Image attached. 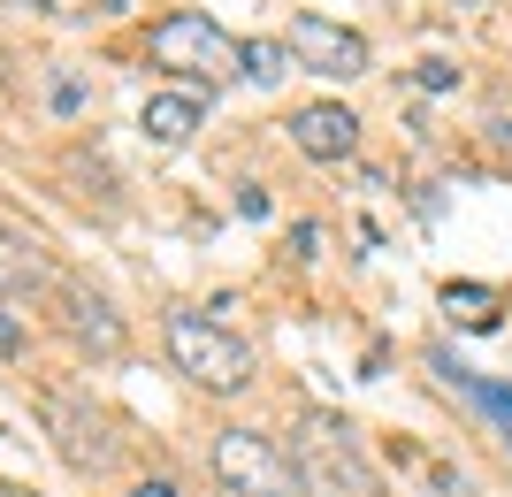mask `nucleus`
<instances>
[{
	"mask_svg": "<svg viewBox=\"0 0 512 497\" xmlns=\"http://www.w3.org/2000/svg\"><path fill=\"white\" fill-rule=\"evenodd\" d=\"M291 467H299V497H390L383 467L360 452V429L344 413L314 406L291 429Z\"/></svg>",
	"mask_w": 512,
	"mask_h": 497,
	"instance_id": "obj_1",
	"label": "nucleus"
},
{
	"mask_svg": "<svg viewBox=\"0 0 512 497\" xmlns=\"http://www.w3.org/2000/svg\"><path fill=\"white\" fill-rule=\"evenodd\" d=\"M161 337H169V360L176 375H192L199 390H214V398H237V390H253V345L237 337V329H222L214 314H169L161 322Z\"/></svg>",
	"mask_w": 512,
	"mask_h": 497,
	"instance_id": "obj_2",
	"label": "nucleus"
},
{
	"mask_svg": "<svg viewBox=\"0 0 512 497\" xmlns=\"http://www.w3.org/2000/svg\"><path fill=\"white\" fill-rule=\"evenodd\" d=\"M207 475L230 497H299V467H291V444L260 429H214L207 444Z\"/></svg>",
	"mask_w": 512,
	"mask_h": 497,
	"instance_id": "obj_3",
	"label": "nucleus"
},
{
	"mask_svg": "<svg viewBox=\"0 0 512 497\" xmlns=\"http://www.w3.org/2000/svg\"><path fill=\"white\" fill-rule=\"evenodd\" d=\"M153 62L176 69V77H199V85H230V77H245V46H237L214 16L176 8V16L153 23Z\"/></svg>",
	"mask_w": 512,
	"mask_h": 497,
	"instance_id": "obj_4",
	"label": "nucleus"
},
{
	"mask_svg": "<svg viewBox=\"0 0 512 497\" xmlns=\"http://www.w3.org/2000/svg\"><path fill=\"white\" fill-rule=\"evenodd\" d=\"M46 436H54L62 467L85 475V482H107L123 467V436H115V421L92 406L85 390H54V398H46Z\"/></svg>",
	"mask_w": 512,
	"mask_h": 497,
	"instance_id": "obj_5",
	"label": "nucleus"
},
{
	"mask_svg": "<svg viewBox=\"0 0 512 497\" xmlns=\"http://www.w3.org/2000/svg\"><path fill=\"white\" fill-rule=\"evenodd\" d=\"M283 54L299 69H314V77H337V85H352V77H367V39L352 31V23H329V16H291V31H283Z\"/></svg>",
	"mask_w": 512,
	"mask_h": 497,
	"instance_id": "obj_6",
	"label": "nucleus"
},
{
	"mask_svg": "<svg viewBox=\"0 0 512 497\" xmlns=\"http://www.w3.org/2000/svg\"><path fill=\"white\" fill-rule=\"evenodd\" d=\"M62 268H54V245L39 230H16V222H0V299H54L62 291Z\"/></svg>",
	"mask_w": 512,
	"mask_h": 497,
	"instance_id": "obj_7",
	"label": "nucleus"
},
{
	"mask_svg": "<svg viewBox=\"0 0 512 497\" xmlns=\"http://www.w3.org/2000/svg\"><path fill=\"white\" fill-rule=\"evenodd\" d=\"M291 146H299L306 161H321V169H337V161L360 153V115L344 108V100H306V108L291 115Z\"/></svg>",
	"mask_w": 512,
	"mask_h": 497,
	"instance_id": "obj_8",
	"label": "nucleus"
},
{
	"mask_svg": "<svg viewBox=\"0 0 512 497\" xmlns=\"http://www.w3.org/2000/svg\"><path fill=\"white\" fill-rule=\"evenodd\" d=\"M54 306H62L69 345L100 352V360H115V352H123V314H115L100 291H85V283H62V291H54Z\"/></svg>",
	"mask_w": 512,
	"mask_h": 497,
	"instance_id": "obj_9",
	"label": "nucleus"
},
{
	"mask_svg": "<svg viewBox=\"0 0 512 497\" xmlns=\"http://www.w3.org/2000/svg\"><path fill=\"white\" fill-rule=\"evenodd\" d=\"M199 123H207V100H199V92H153L146 108H138V130H146V146H161V153H176Z\"/></svg>",
	"mask_w": 512,
	"mask_h": 497,
	"instance_id": "obj_10",
	"label": "nucleus"
},
{
	"mask_svg": "<svg viewBox=\"0 0 512 497\" xmlns=\"http://www.w3.org/2000/svg\"><path fill=\"white\" fill-rule=\"evenodd\" d=\"M444 306H451V322H467V329H497V299L482 283H444Z\"/></svg>",
	"mask_w": 512,
	"mask_h": 497,
	"instance_id": "obj_11",
	"label": "nucleus"
},
{
	"mask_svg": "<svg viewBox=\"0 0 512 497\" xmlns=\"http://www.w3.org/2000/svg\"><path fill=\"white\" fill-rule=\"evenodd\" d=\"M436 368H444V383H451V390H467V398H482V406H490V413H512V383H482V375L451 368L444 352H436Z\"/></svg>",
	"mask_w": 512,
	"mask_h": 497,
	"instance_id": "obj_12",
	"label": "nucleus"
},
{
	"mask_svg": "<svg viewBox=\"0 0 512 497\" xmlns=\"http://www.w3.org/2000/svg\"><path fill=\"white\" fill-rule=\"evenodd\" d=\"M482 138H490V153H497V161L512 169V100H497V108L482 115Z\"/></svg>",
	"mask_w": 512,
	"mask_h": 497,
	"instance_id": "obj_13",
	"label": "nucleus"
},
{
	"mask_svg": "<svg viewBox=\"0 0 512 497\" xmlns=\"http://www.w3.org/2000/svg\"><path fill=\"white\" fill-rule=\"evenodd\" d=\"M283 62H291L283 46H245V77H253V85H276V77H283Z\"/></svg>",
	"mask_w": 512,
	"mask_h": 497,
	"instance_id": "obj_14",
	"label": "nucleus"
},
{
	"mask_svg": "<svg viewBox=\"0 0 512 497\" xmlns=\"http://www.w3.org/2000/svg\"><path fill=\"white\" fill-rule=\"evenodd\" d=\"M0 352L23 360V322H16V306H8V299H0Z\"/></svg>",
	"mask_w": 512,
	"mask_h": 497,
	"instance_id": "obj_15",
	"label": "nucleus"
},
{
	"mask_svg": "<svg viewBox=\"0 0 512 497\" xmlns=\"http://www.w3.org/2000/svg\"><path fill=\"white\" fill-rule=\"evenodd\" d=\"M321 253V230L314 222H299V230H291V260H314Z\"/></svg>",
	"mask_w": 512,
	"mask_h": 497,
	"instance_id": "obj_16",
	"label": "nucleus"
},
{
	"mask_svg": "<svg viewBox=\"0 0 512 497\" xmlns=\"http://www.w3.org/2000/svg\"><path fill=\"white\" fill-rule=\"evenodd\" d=\"M451 77H459L451 62H421V92H451Z\"/></svg>",
	"mask_w": 512,
	"mask_h": 497,
	"instance_id": "obj_17",
	"label": "nucleus"
},
{
	"mask_svg": "<svg viewBox=\"0 0 512 497\" xmlns=\"http://www.w3.org/2000/svg\"><path fill=\"white\" fill-rule=\"evenodd\" d=\"M46 100H54V108L69 115V108H77V100H85V85H77V77H54V92H46Z\"/></svg>",
	"mask_w": 512,
	"mask_h": 497,
	"instance_id": "obj_18",
	"label": "nucleus"
},
{
	"mask_svg": "<svg viewBox=\"0 0 512 497\" xmlns=\"http://www.w3.org/2000/svg\"><path fill=\"white\" fill-rule=\"evenodd\" d=\"M130 497H176V482H169V475H146V482H138Z\"/></svg>",
	"mask_w": 512,
	"mask_h": 497,
	"instance_id": "obj_19",
	"label": "nucleus"
},
{
	"mask_svg": "<svg viewBox=\"0 0 512 497\" xmlns=\"http://www.w3.org/2000/svg\"><path fill=\"white\" fill-rule=\"evenodd\" d=\"M451 8H490V0H451Z\"/></svg>",
	"mask_w": 512,
	"mask_h": 497,
	"instance_id": "obj_20",
	"label": "nucleus"
}]
</instances>
